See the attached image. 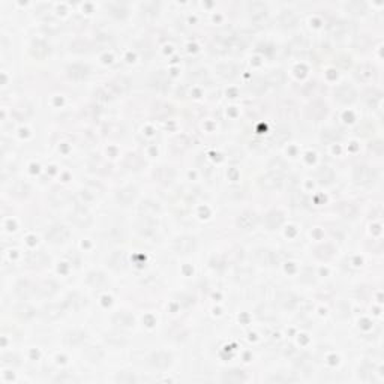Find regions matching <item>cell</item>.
Masks as SVG:
<instances>
[{"label":"cell","mask_w":384,"mask_h":384,"mask_svg":"<svg viewBox=\"0 0 384 384\" xmlns=\"http://www.w3.org/2000/svg\"><path fill=\"white\" fill-rule=\"evenodd\" d=\"M353 180L359 186H372L378 180V173L369 165H357L353 170Z\"/></svg>","instance_id":"obj_1"},{"label":"cell","mask_w":384,"mask_h":384,"mask_svg":"<svg viewBox=\"0 0 384 384\" xmlns=\"http://www.w3.org/2000/svg\"><path fill=\"white\" fill-rule=\"evenodd\" d=\"M71 233L69 230L66 228L65 225H53L50 227L48 231L45 233V239L48 243H53V245H60V243H65L66 240L69 239Z\"/></svg>","instance_id":"obj_2"},{"label":"cell","mask_w":384,"mask_h":384,"mask_svg":"<svg viewBox=\"0 0 384 384\" xmlns=\"http://www.w3.org/2000/svg\"><path fill=\"white\" fill-rule=\"evenodd\" d=\"M282 183H284V174L273 173V171L267 173L258 179V185L264 191H276L282 186Z\"/></svg>","instance_id":"obj_3"},{"label":"cell","mask_w":384,"mask_h":384,"mask_svg":"<svg viewBox=\"0 0 384 384\" xmlns=\"http://www.w3.org/2000/svg\"><path fill=\"white\" fill-rule=\"evenodd\" d=\"M71 221L80 228H87L92 225L93 218H92L90 212L86 209V206H77L71 213Z\"/></svg>","instance_id":"obj_4"},{"label":"cell","mask_w":384,"mask_h":384,"mask_svg":"<svg viewBox=\"0 0 384 384\" xmlns=\"http://www.w3.org/2000/svg\"><path fill=\"white\" fill-rule=\"evenodd\" d=\"M195 248H197V242L191 236H182L173 242V249L179 255H189L191 252L195 251Z\"/></svg>","instance_id":"obj_5"},{"label":"cell","mask_w":384,"mask_h":384,"mask_svg":"<svg viewBox=\"0 0 384 384\" xmlns=\"http://www.w3.org/2000/svg\"><path fill=\"white\" fill-rule=\"evenodd\" d=\"M107 89L113 96H122L126 95L131 89V81L126 77H116L107 83Z\"/></svg>","instance_id":"obj_6"},{"label":"cell","mask_w":384,"mask_h":384,"mask_svg":"<svg viewBox=\"0 0 384 384\" xmlns=\"http://www.w3.org/2000/svg\"><path fill=\"white\" fill-rule=\"evenodd\" d=\"M335 99L341 104H353L357 101V92L353 86L341 84L335 89Z\"/></svg>","instance_id":"obj_7"},{"label":"cell","mask_w":384,"mask_h":384,"mask_svg":"<svg viewBox=\"0 0 384 384\" xmlns=\"http://www.w3.org/2000/svg\"><path fill=\"white\" fill-rule=\"evenodd\" d=\"M147 362L150 366H153L156 369H167L173 362V356L167 351H155L149 356Z\"/></svg>","instance_id":"obj_8"},{"label":"cell","mask_w":384,"mask_h":384,"mask_svg":"<svg viewBox=\"0 0 384 384\" xmlns=\"http://www.w3.org/2000/svg\"><path fill=\"white\" fill-rule=\"evenodd\" d=\"M153 177H155V180L159 183V185L168 186V185H171V183L174 182V179H176V171L171 168V167L161 165L153 171Z\"/></svg>","instance_id":"obj_9"},{"label":"cell","mask_w":384,"mask_h":384,"mask_svg":"<svg viewBox=\"0 0 384 384\" xmlns=\"http://www.w3.org/2000/svg\"><path fill=\"white\" fill-rule=\"evenodd\" d=\"M258 225V216L252 210H245L239 215L237 218V227L243 231H251Z\"/></svg>","instance_id":"obj_10"},{"label":"cell","mask_w":384,"mask_h":384,"mask_svg":"<svg viewBox=\"0 0 384 384\" xmlns=\"http://www.w3.org/2000/svg\"><path fill=\"white\" fill-rule=\"evenodd\" d=\"M351 30H353V24L344 20H336L329 24V33L336 39L347 36L348 33H351Z\"/></svg>","instance_id":"obj_11"},{"label":"cell","mask_w":384,"mask_h":384,"mask_svg":"<svg viewBox=\"0 0 384 384\" xmlns=\"http://www.w3.org/2000/svg\"><path fill=\"white\" fill-rule=\"evenodd\" d=\"M284 219H285V216H284V213L281 210H272V212L264 215L263 227L266 230H269V231L276 230V228H279L284 224Z\"/></svg>","instance_id":"obj_12"},{"label":"cell","mask_w":384,"mask_h":384,"mask_svg":"<svg viewBox=\"0 0 384 384\" xmlns=\"http://www.w3.org/2000/svg\"><path fill=\"white\" fill-rule=\"evenodd\" d=\"M306 116L314 122H320L327 116V105L323 101H314L308 105Z\"/></svg>","instance_id":"obj_13"},{"label":"cell","mask_w":384,"mask_h":384,"mask_svg":"<svg viewBox=\"0 0 384 384\" xmlns=\"http://www.w3.org/2000/svg\"><path fill=\"white\" fill-rule=\"evenodd\" d=\"M137 194L138 192L134 186H126V188H122V189H117V192H116V201H117L123 207H128V206H131L134 201H135Z\"/></svg>","instance_id":"obj_14"},{"label":"cell","mask_w":384,"mask_h":384,"mask_svg":"<svg viewBox=\"0 0 384 384\" xmlns=\"http://www.w3.org/2000/svg\"><path fill=\"white\" fill-rule=\"evenodd\" d=\"M137 231L143 237H155L158 233V222H155L153 218H141V221L137 224Z\"/></svg>","instance_id":"obj_15"},{"label":"cell","mask_w":384,"mask_h":384,"mask_svg":"<svg viewBox=\"0 0 384 384\" xmlns=\"http://www.w3.org/2000/svg\"><path fill=\"white\" fill-rule=\"evenodd\" d=\"M248 14L254 23H261L267 18V6L261 2H252L248 5Z\"/></svg>","instance_id":"obj_16"},{"label":"cell","mask_w":384,"mask_h":384,"mask_svg":"<svg viewBox=\"0 0 384 384\" xmlns=\"http://www.w3.org/2000/svg\"><path fill=\"white\" fill-rule=\"evenodd\" d=\"M69 198H71L69 191H66V189H63V188H53L51 192H50V195H48L50 203H51L54 207H62V206H65L66 203L69 201Z\"/></svg>","instance_id":"obj_17"},{"label":"cell","mask_w":384,"mask_h":384,"mask_svg":"<svg viewBox=\"0 0 384 384\" xmlns=\"http://www.w3.org/2000/svg\"><path fill=\"white\" fill-rule=\"evenodd\" d=\"M255 261L260 264V266H266V267H270V266H275L278 263V255L276 252L270 251V249H257L255 251Z\"/></svg>","instance_id":"obj_18"},{"label":"cell","mask_w":384,"mask_h":384,"mask_svg":"<svg viewBox=\"0 0 384 384\" xmlns=\"http://www.w3.org/2000/svg\"><path fill=\"white\" fill-rule=\"evenodd\" d=\"M65 309H66L65 305L51 303V305L44 306V309L41 311V315H42V318L47 320V321H56L65 314Z\"/></svg>","instance_id":"obj_19"},{"label":"cell","mask_w":384,"mask_h":384,"mask_svg":"<svg viewBox=\"0 0 384 384\" xmlns=\"http://www.w3.org/2000/svg\"><path fill=\"white\" fill-rule=\"evenodd\" d=\"M50 53H51V48H50V45L45 41H42V39L33 41L32 45H30V54H32V57H35L38 60L45 59L47 56H50Z\"/></svg>","instance_id":"obj_20"},{"label":"cell","mask_w":384,"mask_h":384,"mask_svg":"<svg viewBox=\"0 0 384 384\" xmlns=\"http://www.w3.org/2000/svg\"><path fill=\"white\" fill-rule=\"evenodd\" d=\"M110 269H113L114 272H120V270H125L126 269V254L123 251H113L111 255L108 257L107 260Z\"/></svg>","instance_id":"obj_21"},{"label":"cell","mask_w":384,"mask_h":384,"mask_svg":"<svg viewBox=\"0 0 384 384\" xmlns=\"http://www.w3.org/2000/svg\"><path fill=\"white\" fill-rule=\"evenodd\" d=\"M231 48V41L224 38V36H215L210 42V51L213 54H218V56H222V54H227Z\"/></svg>","instance_id":"obj_22"},{"label":"cell","mask_w":384,"mask_h":384,"mask_svg":"<svg viewBox=\"0 0 384 384\" xmlns=\"http://www.w3.org/2000/svg\"><path fill=\"white\" fill-rule=\"evenodd\" d=\"M83 356L90 363H99L104 359L105 353L99 345H86L84 350H83Z\"/></svg>","instance_id":"obj_23"},{"label":"cell","mask_w":384,"mask_h":384,"mask_svg":"<svg viewBox=\"0 0 384 384\" xmlns=\"http://www.w3.org/2000/svg\"><path fill=\"white\" fill-rule=\"evenodd\" d=\"M354 75H356L357 80H360V81H363V83H368V81H371V80L375 78L377 71H375L374 66H371V65H368V63H363V65H359V66H357V69H356Z\"/></svg>","instance_id":"obj_24"},{"label":"cell","mask_w":384,"mask_h":384,"mask_svg":"<svg viewBox=\"0 0 384 384\" xmlns=\"http://www.w3.org/2000/svg\"><path fill=\"white\" fill-rule=\"evenodd\" d=\"M86 338H87V335L83 330H71L68 333H65L63 342L69 347H78L86 341Z\"/></svg>","instance_id":"obj_25"},{"label":"cell","mask_w":384,"mask_h":384,"mask_svg":"<svg viewBox=\"0 0 384 384\" xmlns=\"http://www.w3.org/2000/svg\"><path fill=\"white\" fill-rule=\"evenodd\" d=\"M27 266L30 267V269H42V267H45L48 263H50V258L44 254V252H32L27 255Z\"/></svg>","instance_id":"obj_26"},{"label":"cell","mask_w":384,"mask_h":384,"mask_svg":"<svg viewBox=\"0 0 384 384\" xmlns=\"http://www.w3.org/2000/svg\"><path fill=\"white\" fill-rule=\"evenodd\" d=\"M66 72H68V77L72 80H83L89 75V66L83 63H74L68 66Z\"/></svg>","instance_id":"obj_27"},{"label":"cell","mask_w":384,"mask_h":384,"mask_svg":"<svg viewBox=\"0 0 384 384\" xmlns=\"http://www.w3.org/2000/svg\"><path fill=\"white\" fill-rule=\"evenodd\" d=\"M113 323L117 327H132L135 320H134L132 314H129L128 311H119L113 315Z\"/></svg>","instance_id":"obj_28"},{"label":"cell","mask_w":384,"mask_h":384,"mask_svg":"<svg viewBox=\"0 0 384 384\" xmlns=\"http://www.w3.org/2000/svg\"><path fill=\"white\" fill-rule=\"evenodd\" d=\"M87 284L96 290H104L108 285V279L101 272H90L87 276Z\"/></svg>","instance_id":"obj_29"},{"label":"cell","mask_w":384,"mask_h":384,"mask_svg":"<svg viewBox=\"0 0 384 384\" xmlns=\"http://www.w3.org/2000/svg\"><path fill=\"white\" fill-rule=\"evenodd\" d=\"M338 212H339V215L342 216V218L350 219V221L356 219V218H357V215H359V209H357V206L353 204V203H348V201L339 203V206H338Z\"/></svg>","instance_id":"obj_30"},{"label":"cell","mask_w":384,"mask_h":384,"mask_svg":"<svg viewBox=\"0 0 384 384\" xmlns=\"http://www.w3.org/2000/svg\"><path fill=\"white\" fill-rule=\"evenodd\" d=\"M141 218H153L155 215L159 213V204L152 201V200H146L138 207Z\"/></svg>","instance_id":"obj_31"},{"label":"cell","mask_w":384,"mask_h":384,"mask_svg":"<svg viewBox=\"0 0 384 384\" xmlns=\"http://www.w3.org/2000/svg\"><path fill=\"white\" fill-rule=\"evenodd\" d=\"M36 287L33 285L32 282H29V281H20L18 284H17L15 285V293L18 294L21 299H29V297H32L33 294L36 293Z\"/></svg>","instance_id":"obj_32"},{"label":"cell","mask_w":384,"mask_h":384,"mask_svg":"<svg viewBox=\"0 0 384 384\" xmlns=\"http://www.w3.org/2000/svg\"><path fill=\"white\" fill-rule=\"evenodd\" d=\"M104 338H105L107 344L111 345V347H123V345L128 344L126 336L123 335V333L117 332V330H111V332L105 333V336H104Z\"/></svg>","instance_id":"obj_33"},{"label":"cell","mask_w":384,"mask_h":384,"mask_svg":"<svg viewBox=\"0 0 384 384\" xmlns=\"http://www.w3.org/2000/svg\"><path fill=\"white\" fill-rule=\"evenodd\" d=\"M297 21H299L297 15L293 11H290V9H284L281 12V15H279V23H281V26L284 29H293V27H296Z\"/></svg>","instance_id":"obj_34"},{"label":"cell","mask_w":384,"mask_h":384,"mask_svg":"<svg viewBox=\"0 0 384 384\" xmlns=\"http://www.w3.org/2000/svg\"><path fill=\"white\" fill-rule=\"evenodd\" d=\"M30 192V186L27 183L21 182V180H15L12 183V186L9 188V194L17 197V198H23V197H27Z\"/></svg>","instance_id":"obj_35"},{"label":"cell","mask_w":384,"mask_h":384,"mask_svg":"<svg viewBox=\"0 0 384 384\" xmlns=\"http://www.w3.org/2000/svg\"><path fill=\"white\" fill-rule=\"evenodd\" d=\"M222 381L228 383V384H239V383L246 381V374L243 371H240V369H233V371L224 372Z\"/></svg>","instance_id":"obj_36"},{"label":"cell","mask_w":384,"mask_h":384,"mask_svg":"<svg viewBox=\"0 0 384 384\" xmlns=\"http://www.w3.org/2000/svg\"><path fill=\"white\" fill-rule=\"evenodd\" d=\"M84 305H86V299L83 296H80V294H77V293L69 294L68 299H66V302H65V308L66 309H74V311L81 309Z\"/></svg>","instance_id":"obj_37"},{"label":"cell","mask_w":384,"mask_h":384,"mask_svg":"<svg viewBox=\"0 0 384 384\" xmlns=\"http://www.w3.org/2000/svg\"><path fill=\"white\" fill-rule=\"evenodd\" d=\"M143 165H144V161L138 155H135V153H128L126 155V158H125V167H126L128 170H131V171H138V170L143 168Z\"/></svg>","instance_id":"obj_38"},{"label":"cell","mask_w":384,"mask_h":384,"mask_svg":"<svg viewBox=\"0 0 384 384\" xmlns=\"http://www.w3.org/2000/svg\"><path fill=\"white\" fill-rule=\"evenodd\" d=\"M59 285H57V282L53 281V279H47V281H42L39 285H38V291L39 294L45 296V297H50V296H53L56 291H57Z\"/></svg>","instance_id":"obj_39"},{"label":"cell","mask_w":384,"mask_h":384,"mask_svg":"<svg viewBox=\"0 0 384 384\" xmlns=\"http://www.w3.org/2000/svg\"><path fill=\"white\" fill-rule=\"evenodd\" d=\"M35 314H36V311L33 309L30 305H27V303H20L18 306H15V315L18 317L20 320L27 321V320L33 318Z\"/></svg>","instance_id":"obj_40"},{"label":"cell","mask_w":384,"mask_h":384,"mask_svg":"<svg viewBox=\"0 0 384 384\" xmlns=\"http://www.w3.org/2000/svg\"><path fill=\"white\" fill-rule=\"evenodd\" d=\"M216 71H218V74L224 78H233V77L237 75L239 68L234 63H222L216 68Z\"/></svg>","instance_id":"obj_41"},{"label":"cell","mask_w":384,"mask_h":384,"mask_svg":"<svg viewBox=\"0 0 384 384\" xmlns=\"http://www.w3.org/2000/svg\"><path fill=\"white\" fill-rule=\"evenodd\" d=\"M89 168H90V171L98 173V174H107V173L110 171V165H107L104 159H101V158H98V156H96V158H93V159L90 161Z\"/></svg>","instance_id":"obj_42"},{"label":"cell","mask_w":384,"mask_h":384,"mask_svg":"<svg viewBox=\"0 0 384 384\" xmlns=\"http://www.w3.org/2000/svg\"><path fill=\"white\" fill-rule=\"evenodd\" d=\"M335 179V173L329 167H321V168L317 171V180H318L321 185H329Z\"/></svg>","instance_id":"obj_43"},{"label":"cell","mask_w":384,"mask_h":384,"mask_svg":"<svg viewBox=\"0 0 384 384\" xmlns=\"http://www.w3.org/2000/svg\"><path fill=\"white\" fill-rule=\"evenodd\" d=\"M347 12L353 14V15H363L366 11H368V6H366L365 2H359V0H353V2H348L345 5Z\"/></svg>","instance_id":"obj_44"},{"label":"cell","mask_w":384,"mask_h":384,"mask_svg":"<svg viewBox=\"0 0 384 384\" xmlns=\"http://www.w3.org/2000/svg\"><path fill=\"white\" fill-rule=\"evenodd\" d=\"M278 303L285 309H293L297 303V297L291 293H281L278 297Z\"/></svg>","instance_id":"obj_45"},{"label":"cell","mask_w":384,"mask_h":384,"mask_svg":"<svg viewBox=\"0 0 384 384\" xmlns=\"http://www.w3.org/2000/svg\"><path fill=\"white\" fill-rule=\"evenodd\" d=\"M95 200V195L92 191L89 189H83L77 194V206H86V204H90Z\"/></svg>","instance_id":"obj_46"},{"label":"cell","mask_w":384,"mask_h":384,"mask_svg":"<svg viewBox=\"0 0 384 384\" xmlns=\"http://www.w3.org/2000/svg\"><path fill=\"white\" fill-rule=\"evenodd\" d=\"M189 144L191 143H189V138L186 135H180V137L174 138V141L171 144V149L174 150V152H183V150L189 147Z\"/></svg>","instance_id":"obj_47"},{"label":"cell","mask_w":384,"mask_h":384,"mask_svg":"<svg viewBox=\"0 0 384 384\" xmlns=\"http://www.w3.org/2000/svg\"><path fill=\"white\" fill-rule=\"evenodd\" d=\"M114 96L110 93V90L105 87V89H98L96 92H95V99L98 102H102V104H107V102H110L111 99H113Z\"/></svg>","instance_id":"obj_48"},{"label":"cell","mask_w":384,"mask_h":384,"mask_svg":"<svg viewBox=\"0 0 384 384\" xmlns=\"http://www.w3.org/2000/svg\"><path fill=\"white\" fill-rule=\"evenodd\" d=\"M269 168H270V171H273V173L284 174V173H285V170H287V164L284 162L282 159L276 158V159H272V161H270Z\"/></svg>","instance_id":"obj_49"},{"label":"cell","mask_w":384,"mask_h":384,"mask_svg":"<svg viewBox=\"0 0 384 384\" xmlns=\"http://www.w3.org/2000/svg\"><path fill=\"white\" fill-rule=\"evenodd\" d=\"M315 255L321 260H327L333 255V248L330 245H321L315 249Z\"/></svg>","instance_id":"obj_50"},{"label":"cell","mask_w":384,"mask_h":384,"mask_svg":"<svg viewBox=\"0 0 384 384\" xmlns=\"http://www.w3.org/2000/svg\"><path fill=\"white\" fill-rule=\"evenodd\" d=\"M108 11L113 17H116V18H119V20H123L125 17L128 15V11L126 8H123L122 5H110L108 6Z\"/></svg>","instance_id":"obj_51"},{"label":"cell","mask_w":384,"mask_h":384,"mask_svg":"<svg viewBox=\"0 0 384 384\" xmlns=\"http://www.w3.org/2000/svg\"><path fill=\"white\" fill-rule=\"evenodd\" d=\"M89 48H90V45L86 42V41H81V39H78V41H74L72 44H71V51H74V53H87L89 51Z\"/></svg>","instance_id":"obj_52"},{"label":"cell","mask_w":384,"mask_h":384,"mask_svg":"<svg viewBox=\"0 0 384 384\" xmlns=\"http://www.w3.org/2000/svg\"><path fill=\"white\" fill-rule=\"evenodd\" d=\"M252 275H254V272H252L251 269H248V267H240V269L236 270V278H237V281H240V282H248V281H251Z\"/></svg>","instance_id":"obj_53"},{"label":"cell","mask_w":384,"mask_h":384,"mask_svg":"<svg viewBox=\"0 0 384 384\" xmlns=\"http://www.w3.org/2000/svg\"><path fill=\"white\" fill-rule=\"evenodd\" d=\"M290 129H287V128H279V129H276L275 131V134H273V140L276 141V143H284V141H287L288 138H290Z\"/></svg>","instance_id":"obj_54"},{"label":"cell","mask_w":384,"mask_h":384,"mask_svg":"<svg viewBox=\"0 0 384 384\" xmlns=\"http://www.w3.org/2000/svg\"><path fill=\"white\" fill-rule=\"evenodd\" d=\"M284 80H285V77H284L282 71H275V72H272L269 77H267V83L272 84V86H281L284 83Z\"/></svg>","instance_id":"obj_55"},{"label":"cell","mask_w":384,"mask_h":384,"mask_svg":"<svg viewBox=\"0 0 384 384\" xmlns=\"http://www.w3.org/2000/svg\"><path fill=\"white\" fill-rule=\"evenodd\" d=\"M321 138L324 140V141H336V140H339L341 138V134H339V131H336V129H324L323 131V134H321Z\"/></svg>","instance_id":"obj_56"},{"label":"cell","mask_w":384,"mask_h":384,"mask_svg":"<svg viewBox=\"0 0 384 384\" xmlns=\"http://www.w3.org/2000/svg\"><path fill=\"white\" fill-rule=\"evenodd\" d=\"M113 44V38L110 35H98L95 39V45L99 48H108Z\"/></svg>","instance_id":"obj_57"},{"label":"cell","mask_w":384,"mask_h":384,"mask_svg":"<svg viewBox=\"0 0 384 384\" xmlns=\"http://www.w3.org/2000/svg\"><path fill=\"white\" fill-rule=\"evenodd\" d=\"M116 381L122 383V384H129V383H135L137 378H135V375H132L131 372H119L117 375H116Z\"/></svg>","instance_id":"obj_58"},{"label":"cell","mask_w":384,"mask_h":384,"mask_svg":"<svg viewBox=\"0 0 384 384\" xmlns=\"http://www.w3.org/2000/svg\"><path fill=\"white\" fill-rule=\"evenodd\" d=\"M158 117H167V116H170L173 113V107L171 105H158L155 107V111H153Z\"/></svg>","instance_id":"obj_59"},{"label":"cell","mask_w":384,"mask_h":384,"mask_svg":"<svg viewBox=\"0 0 384 384\" xmlns=\"http://www.w3.org/2000/svg\"><path fill=\"white\" fill-rule=\"evenodd\" d=\"M143 14H146V15H156L158 14V5L156 3H146V5H143Z\"/></svg>","instance_id":"obj_60"},{"label":"cell","mask_w":384,"mask_h":384,"mask_svg":"<svg viewBox=\"0 0 384 384\" xmlns=\"http://www.w3.org/2000/svg\"><path fill=\"white\" fill-rule=\"evenodd\" d=\"M56 381H59V383H72V381H78L75 377H72V375H69V374H63V375H59L57 378H56Z\"/></svg>","instance_id":"obj_61"},{"label":"cell","mask_w":384,"mask_h":384,"mask_svg":"<svg viewBox=\"0 0 384 384\" xmlns=\"http://www.w3.org/2000/svg\"><path fill=\"white\" fill-rule=\"evenodd\" d=\"M371 150H372V152H375V153L380 156V155L383 153V143H381V141H375V143H372V144H371Z\"/></svg>","instance_id":"obj_62"}]
</instances>
